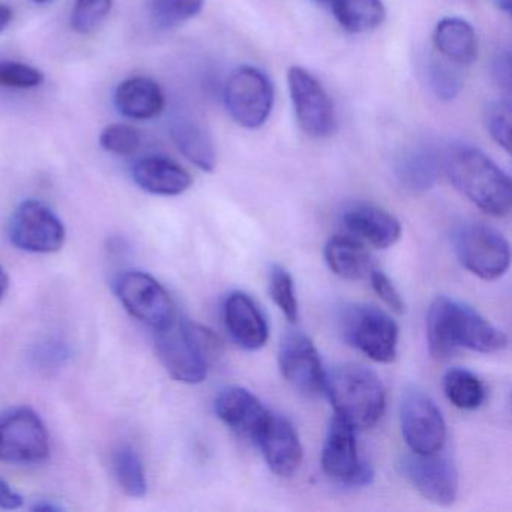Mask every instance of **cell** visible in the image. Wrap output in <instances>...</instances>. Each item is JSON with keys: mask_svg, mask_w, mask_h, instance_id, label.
I'll return each mask as SVG.
<instances>
[{"mask_svg": "<svg viewBox=\"0 0 512 512\" xmlns=\"http://www.w3.org/2000/svg\"><path fill=\"white\" fill-rule=\"evenodd\" d=\"M49 454V433L34 410L20 407L0 416V460L40 463Z\"/></svg>", "mask_w": 512, "mask_h": 512, "instance_id": "9", "label": "cell"}, {"mask_svg": "<svg viewBox=\"0 0 512 512\" xmlns=\"http://www.w3.org/2000/svg\"><path fill=\"white\" fill-rule=\"evenodd\" d=\"M155 349L173 379L197 385L208 376L215 338L202 326L176 316L166 328L155 331Z\"/></svg>", "mask_w": 512, "mask_h": 512, "instance_id": "4", "label": "cell"}, {"mask_svg": "<svg viewBox=\"0 0 512 512\" xmlns=\"http://www.w3.org/2000/svg\"><path fill=\"white\" fill-rule=\"evenodd\" d=\"M340 332L349 346L373 361L389 364L397 356L398 325L389 314L374 305L350 304L341 310Z\"/></svg>", "mask_w": 512, "mask_h": 512, "instance_id": "5", "label": "cell"}, {"mask_svg": "<svg viewBox=\"0 0 512 512\" xmlns=\"http://www.w3.org/2000/svg\"><path fill=\"white\" fill-rule=\"evenodd\" d=\"M205 0H152L151 16L161 29L175 28L202 13Z\"/></svg>", "mask_w": 512, "mask_h": 512, "instance_id": "30", "label": "cell"}, {"mask_svg": "<svg viewBox=\"0 0 512 512\" xmlns=\"http://www.w3.org/2000/svg\"><path fill=\"white\" fill-rule=\"evenodd\" d=\"M256 443L275 475L290 478L298 472L304 458V448L298 431L286 416L269 413L268 421Z\"/></svg>", "mask_w": 512, "mask_h": 512, "instance_id": "16", "label": "cell"}, {"mask_svg": "<svg viewBox=\"0 0 512 512\" xmlns=\"http://www.w3.org/2000/svg\"><path fill=\"white\" fill-rule=\"evenodd\" d=\"M442 167L451 184L482 212L496 218L509 214L511 179L484 152L457 143L446 149Z\"/></svg>", "mask_w": 512, "mask_h": 512, "instance_id": "2", "label": "cell"}, {"mask_svg": "<svg viewBox=\"0 0 512 512\" xmlns=\"http://www.w3.org/2000/svg\"><path fill=\"white\" fill-rule=\"evenodd\" d=\"M215 413L227 427L256 443L271 412L253 392L230 386L218 394Z\"/></svg>", "mask_w": 512, "mask_h": 512, "instance_id": "17", "label": "cell"}, {"mask_svg": "<svg viewBox=\"0 0 512 512\" xmlns=\"http://www.w3.org/2000/svg\"><path fill=\"white\" fill-rule=\"evenodd\" d=\"M224 104L236 124L250 130L262 127L274 107V85L263 71L239 67L224 86Z\"/></svg>", "mask_w": 512, "mask_h": 512, "instance_id": "7", "label": "cell"}, {"mask_svg": "<svg viewBox=\"0 0 512 512\" xmlns=\"http://www.w3.org/2000/svg\"><path fill=\"white\" fill-rule=\"evenodd\" d=\"M325 259L329 269L343 280H362L370 277L374 269L373 259L359 239L350 236H334L325 247Z\"/></svg>", "mask_w": 512, "mask_h": 512, "instance_id": "25", "label": "cell"}, {"mask_svg": "<svg viewBox=\"0 0 512 512\" xmlns=\"http://www.w3.org/2000/svg\"><path fill=\"white\" fill-rule=\"evenodd\" d=\"M440 160L430 145L410 146L395 160L394 173L398 184L410 194H424L437 184L440 175Z\"/></svg>", "mask_w": 512, "mask_h": 512, "instance_id": "21", "label": "cell"}, {"mask_svg": "<svg viewBox=\"0 0 512 512\" xmlns=\"http://www.w3.org/2000/svg\"><path fill=\"white\" fill-rule=\"evenodd\" d=\"M224 322L233 340L247 350H257L268 341L269 329L256 302L242 292H233L224 301Z\"/></svg>", "mask_w": 512, "mask_h": 512, "instance_id": "18", "label": "cell"}, {"mask_svg": "<svg viewBox=\"0 0 512 512\" xmlns=\"http://www.w3.org/2000/svg\"><path fill=\"white\" fill-rule=\"evenodd\" d=\"M100 145L104 151L115 155L136 154L142 145V137L136 128L127 124H113L104 128L100 136Z\"/></svg>", "mask_w": 512, "mask_h": 512, "instance_id": "34", "label": "cell"}, {"mask_svg": "<svg viewBox=\"0 0 512 512\" xmlns=\"http://www.w3.org/2000/svg\"><path fill=\"white\" fill-rule=\"evenodd\" d=\"M116 293L125 310L152 329L166 328L176 317L169 292L145 272L131 271L119 277Z\"/></svg>", "mask_w": 512, "mask_h": 512, "instance_id": "11", "label": "cell"}, {"mask_svg": "<svg viewBox=\"0 0 512 512\" xmlns=\"http://www.w3.org/2000/svg\"><path fill=\"white\" fill-rule=\"evenodd\" d=\"M511 50L509 47L497 50L491 61V77L499 88L505 91H511L512 70H511Z\"/></svg>", "mask_w": 512, "mask_h": 512, "instance_id": "37", "label": "cell"}, {"mask_svg": "<svg viewBox=\"0 0 512 512\" xmlns=\"http://www.w3.org/2000/svg\"><path fill=\"white\" fill-rule=\"evenodd\" d=\"M427 80L439 100L452 101L463 89V76L457 64L448 59L433 58L427 65Z\"/></svg>", "mask_w": 512, "mask_h": 512, "instance_id": "29", "label": "cell"}, {"mask_svg": "<svg viewBox=\"0 0 512 512\" xmlns=\"http://www.w3.org/2000/svg\"><path fill=\"white\" fill-rule=\"evenodd\" d=\"M371 286H373L376 295L382 299L383 304L394 311L395 314H403L406 311V305H404L403 298H401L400 292L397 287L394 286L388 275L383 274L382 271L373 269L370 274Z\"/></svg>", "mask_w": 512, "mask_h": 512, "instance_id": "36", "label": "cell"}, {"mask_svg": "<svg viewBox=\"0 0 512 512\" xmlns=\"http://www.w3.org/2000/svg\"><path fill=\"white\" fill-rule=\"evenodd\" d=\"M8 286H10V278H8L5 269L0 266V299L4 298L7 293Z\"/></svg>", "mask_w": 512, "mask_h": 512, "instance_id": "40", "label": "cell"}, {"mask_svg": "<svg viewBox=\"0 0 512 512\" xmlns=\"http://www.w3.org/2000/svg\"><path fill=\"white\" fill-rule=\"evenodd\" d=\"M290 100L299 127L314 139H325L335 131L334 104L322 83L301 67H292L287 73Z\"/></svg>", "mask_w": 512, "mask_h": 512, "instance_id": "10", "label": "cell"}, {"mask_svg": "<svg viewBox=\"0 0 512 512\" xmlns=\"http://www.w3.org/2000/svg\"><path fill=\"white\" fill-rule=\"evenodd\" d=\"M44 74L22 62H0V86L11 89H34L43 85Z\"/></svg>", "mask_w": 512, "mask_h": 512, "instance_id": "35", "label": "cell"}, {"mask_svg": "<svg viewBox=\"0 0 512 512\" xmlns=\"http://www.w3.org/2000/svg\"><path fill=\"white\" fill-rule=\"evenodd\" d=\"M10 239L29 253H58L65 244L64 223L58 215L38 200H26L13 214Z\"/></svg>", "mask_w": 512, "mask_h": 512, "instance_id": "13", "label": "cell"}, {"mask_svg": "<svg viewBox=\"0 0 512 512\" xmlns=\"http://www.w3.org/2000/svg\"><path fill=\"white\" fill-rule=\"evenodd\" d=\"M446 398L461 410H475L484 403L485 388L481 380L466 368L455 367L443 377Z\"/></svg>", "mask_w": 512, "mask_h": 512, "instance_id": "27", "label": "cell"}, {"mask_svg": "<svg viewBox=\"0 0 512 512\" xmlns=\"http://www.w3.org/2000/svg\"><path fill=\"white\" fill-rule=\"evenodd\" d=\"M269 296L289 322H296L299 316L298 299L292 275L283 266L275 265L269 274Z\"/></svg>", "mask_w": 512, "mask_h": 512, "instance_id": "31", "label": "cell"}, {"mask_svg": "<svg viewBox=\"0 0 512 512\" xmlns=\"http://www.w3.org/2000/svg\"><path fill=\"white\" fill-rule=\"evenodd\" d=\"M497 8H499L502 13L511 14L512 0H496Z\"/></svg>", "mask_w": 512, "mask_h": 512, "instance_id": "42", "label": "cell"}, {"mask_svg": "<svg viewBox=\"0 0 512 512\" xmlns=\"http://www.w3.org/2000/svg\"><path fill=\"white\" fill-rule=\"evenodd\" d=\"M170 137L176 148L188 161L203 172H214L217 167V149L205 127L187 116H176L170 122Z\"/></svg>", "mask_w": 512, "mask_h": 512, "instance_id": "23", "label": "cell"}, {"mask_svg": "<svg viewBox=\"0 0 512 512\" xmlns=\"http://www.w3.org/2000/svg\"><path fill=\"white\" fill-rule=\"evenodd\" d=\"M401 433L415 454H436L445 446L446 422L437 404L419 389H407L400 407Z\"/></svg>", "mask_w": 512, "mask_h": 512, "instance_id": "8", "label": "cell"}, {"mask_svg": "<svg viewBox=\"0 0 512 512\" xmlns=\"http://www.w3.org/2000/svg\"><path fill=\"white\" fill-rule=\"evenodd\" d=\"M427 341L436 359H448L460 349L496 353L508 346L505 332L469 305L439 296L427 313Z\"/></svg>", "mask_w": 512, "mask_h": 512, "instance_id": "1", "label": "cell"}, {"mask_svg": "<svg viewBox=\"0 0 512 512\" xmlns=\"http://www.w3.org/2000/svg\"><path fill=\"white\" fill-rule=\"evenodd\" d=\"M32 2L37 5H46L50 4V2H53V0H32Z\"/></svg>", "mask_w": 512, "mask_h": 512, "instance_id": "43", "label": "cell"}, {"mask_svg": "<svg viewBox=\"0 0 512 512\" xmlns=\"http://www.w3.org/2000/svg\"><path fill=\"white\" fill-rule=\"evenodd\" d=\"M115 472L119 485L127 496L143 497L148 491L145 467L133 448L119 449L115 457Z\"/></svg>", "mask_w": 512, "mask_h": 512, "instance_id": "28", "label": "cell"}, {"mask_svg": "<svg viewBox=\"0 0 512 512\" xmlns=\"http://www.w3.org/2000/svg\"><path fill=\"white\" fill-rule=\"evenodd\" d=\"M323 472L347 487H365L374 479V470L358 455L355 428L335 415L329 424L322 451Z\"/></svg>", "mask_w": 512, "mask_h": 512, "instance_id": "12", "label": "cell"}, {"mask_svg": "<svg viewBox=\"0 0 512 512\" xmlns=\"http://www.w3.org/2000/svg\"><path fill=\"white\" fill-rule=\"evenodd\" d=\"M13 20V10L8 5L0 4V32L5 31Z\"/></svg>", "mask_w": 512, "mask_h": 512, "instance_id": "39", "label": "cell"}, {"mask_svg": "<svg viewBox=\"0 0 512 512\" xmlns=\"http://www.w3.org/2000/svg\"><path fill=\"white\" fill-rule=\"evenodd\" d=\"M325 392L335 415L355 430L374 427L386 409L382 380L364 365L344 364L326 373Z\"/></svg>", "mask_w": 512, "mask_h": 512, "instance_id": "3", "label": "cell"}, {"mask_svg": "<svg viewBox=\"0 0 512 512\" xmlns=\"http://www.w3.org/2000/svg\"><path fill=\"white\" fill-rule=\"evenodd\" d=\"M281 374L299 394L308 398L325 392L326 371L310 337L299 331L283 335L278 352Z\"/></svg>", "mask_w": 512, "mask_h": 512, "instance_id": "14", "label": "cell"}, {"mask_svg": "<svg viewBox=\"0 0 512 512\" xmlns=\"http://www.w3.org/2000/svg\"><path fill=\"white\" fill-rule=\"evenodd\" d=\"M23 506V497L11 488L4 479H0V508L19 509Z\"/></svg>", "mask_w": 512, "mask_h": 512, "instance_id": "38", "label": "cell"}, {"mask_svg": "<svg viewBox=\"0 0 512 512\" xmlns=\"http://www.w3.org/2000/svg\"><path fill=\"white\" fill-rule=\"evenodd\" d=\"M404 478L428 502L449 506L457 500L460 479L454 463L449 458L436 454L407 455L401 461Z\"/></svg>", "mask_w": 512, "mask_h": 512, "instance_id": "15", "label": "cell"}, {"mask_svg": "<svg viewBox=\"0 0 512 512\" xmlns=\"http://www.w3.org/2000/svg\"><path fill=\"white\" fill-rule=\"evenodd\" d=\"M34 511H61V506L53 505V503H37L34 506Z\"/></svg>", "mask_w": 512, "mask_h": 512, "instance_id": "41", "label": "cell"}, {"mask_svg": "<svg viewBox=\"0 0 512 512\" xmlns=\"http://www.w3.org/2000/svg\"><path fill=\"white\" fill-rule=\"evenodd\" d=\"M433 41L437 52L457 65H470L478 55L475 29L458 17L440 20L434 29Z\"/></svg>", "mask_w": 512, "mask_h": 512, "instance_id": "24", "label": "cell"}, {"mask_svg": "<svg viewBox=\"0 0 512 512\" xmlns=\"http://www.w3.org/2000/svg\"><path fill=\"white\" fill-rule=\"evenodd\" d=\"M328 7L344 31L364 34L382 25L386 10L382 0H317Z\"/></svg>", "mask_w": 512, "mask_h": 512, "instance_id": "26", "label": "cell"}, {"mask_svg": "<svg viewBox=\"0 0 512 512\" xmlns=\"http://www.w3.org/2000/svg\"><path fill=\"white\" fill-rule=\"evenodd\" d=\"M455 254L461 265L484 281L499 280L511 263L509 244L502 233L487 224L469 223L454 235Z\"/></svg>", "mask_w": 512, "mask_h": 512, "instance_id": "6", "label": "cell"}, {"mask_svg": "<svg viewBox=\"0 0 512 512\" xmlns=\"http://www.w3.org/2000/svg\"><path fill=\"white\" fill-rule=\"evenodd\" d=\"M133 179L142 190L155 196H179L193 185L190 173L163 155L140 158L134 164Z\"/></svg>", "mask_w": 512, "mask_h": 512, "instance_id": "20", "label": "cell"}, {"mask_svg": "<svg viewBox=\"0 0 512 512\" xmlns=\"http://www.w3.org/2000/svg\"><path fill=\"white\" fill-rule=\"evenodd\" d=\"M511 122L512 112L509 100H491L484 107V124L491 139L511 152Z\"/></svg>", "mask_w": 512, "mask_h": 512, "instance_id": "33", "label": "cell"}, {"mask_svg": "<svg viewBox=\"0 0 512 512\" xmlns=\"http://www.w3.org/2000/svg\"><path fill=\"white\" fill-rule=\"evenodd\" d=\"M343 223L353 235L379 250L397 244L401 236V224L394 215L367 203H358L346 209Z\"/></svg>", "mask_w": 512, "mask_h": 512, "instance_id": "19", "label": "cell"}, {"mask_svg": "<svg viewBox=\"0 0 512 512\" xmlns=\"http://www.w3.org/2000/svg\"><path fill=\"white\" fill-rule=\"evenodd\" d=\"M112 5L113 0H76L71 14V26L77 34H94L106 22Z\"/></svg>", "mask_w": 512, "mask_h": 512, "instance_id": "32", "label": "cell"}, {"mask_svg": "<svg viewBox=\"0 0 512 512\" xmlns=\"http://www.w3.org/2000/svg\"><path fill=\"white\" fill-rule=\"evenodd\" d=\"M166 106L160 85L148 77H131L115 91V107L121 115L136 121L157 118Z\"/></svg>", "mask_w": 512, "mask_h": 512, "instance_id": "22", "label": "cell"}]
</instances>
